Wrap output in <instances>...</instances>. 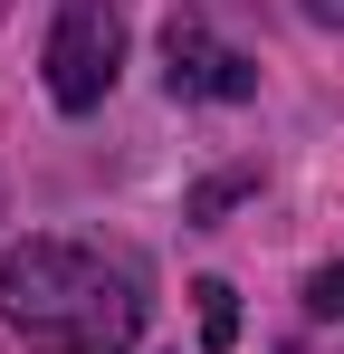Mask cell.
Listing matches in <instances>:
<instances>
[{"mask_svg":"<svg viewBox=\"0 0 344 354\" xmlns=\"http://www.w3.org/2000/svg\"><path fill=\"white\" fill-rule=\"evenodd\" d=\"M0 316L39 354H134L153 297H144V268L115 259V249L29 239V249L0 259Z\"/></svg>","mask_w":344,"mask_h":354,"instance_id":"cell-1","label":"cell"},{"mask_svg":"<svg viewBox=\"0 0 344 354\" xmlns=\"http://www.w3.org/2000/svg\"><path fill=\"white\" fill-rule=\"evenodd\" d=\"M48 96L67 106V115H96L115 86V67H124V10L115 0H57L48 19Z\"/></svg>","mask_w":344,"mask_h":354,"instance_id":"cell-2","label":"cell"},{"mask_svg":"<svg viewBox=\"0 0 344 354\" xmlns=\"http://www.w3.org/2000/svg\"><path fill=\"white\" fill-rule=\"evenodd\" d=\"M163 86L182 96V106H239V96H258V58L229 48L201 10H182V19L163 29Z\"/></svg>","mask_w":344,"mask_h":354,"instance_id":"cell-3","label":"cell"},{"mask_svg":"<svg viewBox=\"0 0 344 354\" xmlns=\"http://www.w3.org/2000/svg\"><path fill=\"white\" fill-rule=\"evenodd\" d=\"M191 297H201V345L229 354V345H239V288H229V278H201Z\"/></svg>","mask_w":344,"mask_h":354,"instance_id":"cell-4","label":"cell"},{"mask_svg":"<svg viewBox=\"0 0 344 354\" xmlns=\"http://www.w3.org/2000/svg\"><path fill=\"white\" fill-rule=\"evenodd\" d=\"M239 192H258V173H220V182H201V192H191V221H220Z\"/></svg>","mask_w":344,"mask_h":354,"instance_id":"cell-5","label":"cell"},{"mask_svg":"<svg viewBox=\"0 0 344 354\" xmlns=\"http://www.w3.org/2000/svg\"><path fill=\"white\" fill-rule=\"evenodd\" d=\"M306 306H316V316H344V268H316V278H306Z\"/></svg>","mask_w":344,"mask_h":354,"instance_id":"cell-6","label":"cell"},{"mask_svg":"<svg viewBox=\"0 0 344 354\" xmlns=\"http://www.w3.org/2000/svg\"><path fill=\"white\" fill-rule=\"evenodd\" d=\"M306 19L316 29H344V0H306Z\"/></svg>","mask_w":344,"mask_h":354,"instance_id":"cell-7","label":"cell"}]
</instances>
